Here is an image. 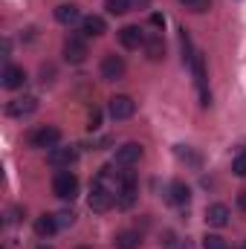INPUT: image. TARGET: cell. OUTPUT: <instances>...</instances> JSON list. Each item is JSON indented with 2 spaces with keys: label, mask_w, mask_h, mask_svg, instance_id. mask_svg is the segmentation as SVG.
I'll use <instances>...</instances> for the list:
<instances>
[{
  "label": "cell",
  "mask_w": 246,
  "mask_h": 249,
  "mask_svg": "<svg viewBox=\"0 0 246 249\" xmlns=\"http://www.w3.org/2000/svg\"><path fill=\"white\" fill-rule=\"evenodd\" d=\"M53 191H55V197H61V200H72V197L78 194V177L70 174V171H58L55 180H53Z\"/></svg>",
  "instance_id": "cell-1"
},
{
  "label": "cell",
  "mask_w": 246,
  "mask_h": 249,
  "mask_svg": "<svg viewBox=\"0 0 246 249\" xmlns=\"http://www.w3.org/2000/svg\"><path fill=\"white\" fill-rule=\"evenodd\" d=\"M58 139H61V130L53 127V124H44V127H38V130L29 133V145L32 148H55Z\"/></svg>",
  "instance_id": "cell-2"
},
{
  "label": "cell",
  "mask_w": 246,
  "mask_h": 249,
  "mask_svg": "<svg viewBox=\"0 0 246 249\" xmlns=\"http://www.w3.org/2000/svg\"><path fill=\"white\" fill-rule=\"evenodd\" d=\"M113 203H116V194H113L110 188L93 183V191H90V209H93V212H99V214H102V212H110Z\"/></svg>",
  "instance_id": "cell-3"
},
{
  "label": "cell",
  "mask_w": 246,
  "mask_h": 249,
  "mask_svg": "<svg viewBox=\"0 0 246 249\" xmlns=\"http://www.w3.org/2000/svg\"><path fill=\"white\" fill-rule=\"evenodd\" d=\"M139 160H142V145L139 142H124L122 148H116V165L127 168V165H136Z\"/></svg>",
  "instance_id": "cell-4"
},
{
  "label": "cell",
  "mask_w": 246,
  "mask_h": 249,
  "mask_svg": "<svg viewBox=\"0 0 246 249\" xmlns=\"http://www.w3.org/2000/svg\"><path fill=\"white\" fill-rule=\"evenodd\" d=\"M136 113V102L130 96H113L110 99V116L113 119H130Z\"/></svg>",
  "instance_id": "cell-5"
},
{
  "label": "cell",
  "mask_w": 246,
  "mask_h": 249,
  "mask_svg": "<svg viewBox=\"0 0 246 249\" xmlns=\"http://www.w3.org/2000/svg\"><path fill=\"white\" fill-rule=\"evenodd\" d=\"M64 58L70 64H81L87 58V44L78 38V35H72V38H67V44H64Z\"/></svg>",
  "instance_id": "cell-6"
},
{
  "label": "cell",
  "mask_w": 246,
  "mask_h": 249,
  "mask_svg": "<svg viewBox=\"0 0 246 249\" xmlns=\"http://www.w3.org/2000/svg\"><path fill=\"white\" fill-rule=\"evenodd\" d=\"M119 44L124 50H139V47H145V32L139 26H122L119 29Z\"/></svg>",
  "instance_id": "cell-7"
},
{
  "label": "cell",
  "mask_w": 246,
  "mask_h": 249,
  "mask_svg": "<svg viewBox=\"0 0 246 249\" xmlns=\"http://www.w3.org/2000/svg\"><path fill=\"white\" fill-rule=\"evenodd\" d=\"M75 157H78V151H75V148H50L47 162H50V165H55V168H70V165L75 162Z\"/></svg>",
  "instance_id": "cell-8"
},
{
  "label": "cell",
  "mask_w": 246,
  "mask_h": 249,
  "mask_svg": "<svg viewBox=\"0 0 246 249\" xmlns=\"http://www.w3.org/2000/svg\"><path fill=\"white\" fill-rule=\"evenodd\" d=\"M35 107H38L35 96H23V99H15V102H9V105H6V113L18 119V116H29V113H35Z\"/></svg>",
  "instance_id": "cell-9"
},
{
  "label": "cell",
  "mask_w": 246,
  "mask_h": 249,
  "mask_svg": "<svg viewBox=\"0 0 246 249\" xmlns=\"http://www.w3.org/2000/svg\"><path fill=\"white\" fill-rule=\"evenodd\" d=\"M124 75V61L119 55H105V61H102V78H107V81H116V78H122Z\"/></svg>",
  "instance_id": "cell-10"
},
{
  "label": "cell",
  "mask_w": 246,
  "mask_h": 249,
  "mask_svg": "<svg viewBox=\"0 0 246 249\" xmlns=\"http://www.w3.org/2000/svg\"><path fill=\"white\" fill-rule=\"evenodd\" d=\"M23 81H26V72H23V67H15V64H9V67L3 70V87H6V90H18V87H23Z\"/></svg>",
  "instance_id": "cell-11"
},
{
  "label": "cell",
  "mask_w": 246,
  "mask_h": 249,
  "mask_svg": "<svg viewBox=\"0 0 246 249\" xmlns=\"http://www.w3.org/2000/svg\"><path fill=\"white\" fill-rule=\"evenodd\" d=\"M145 55L151 61H162L165 58V41H162V35H148L145 38Z\"/></svg>",
  "instance_id": "cell-12"
},
{
  "label": "cell",
  "mask_w": 246,
  "mask_h": 249,
  "mask_svg": "<svg viewBox=\"0 0 246 249\" xmlns=\"http://www.w3.org/2000/svg\"><path fill=\"white\" fill-rule=\"evenodd\" d=\"M206 223H209V226H217V229L226 226V223H229V209H226L223 203L209 206V209H206Z\"/></svg>",
  "instance_id": "cell-13"
},
{
  "label": "cell",
  "mask_w": 246,
  "mask_h": 249,
  "mask_svg": "<svg viewBox=\"0 0 246 249\" xmlns=\"http://www.w3.org/2000/svg\"><path fill=\"white\" fill-rule=\"evenodd\" d=\"M81 29H84V35H90V38H102V35L107 32V23H105V18L90 15V18L81 20Z\"/></svg>",
  "instance_id": "cell-14"
},
{
  "label": "cell",
  "mask_w": 246,
  "mask_h": 249,
  "mask_svg": "<svg viewBox=\"0 0 246 249\" xmlns=\"http://www.w3.org/2000/svg\"><path fill=\"white\" fill-rule=\"evenodd\" d=\"M188 197H191V188L185 186L183 180H174V183L168 186V203H174V206H185Z\"/></svg>",
  "instance_id": "cell-15"
},
{
  "label": "cell",
  "mask_w": 246,
  "mask_h": 249,
  "mask_svg": "<svg viewBox=\"0 0 246 249\" xmlns=\"http://www.w3.org/2000/svg\"><path fill=\"white\" fill-rule=\"evenodd\" d=\"M61 226H58V220H55V214H41L38 220H35V232H38V238H50V235H55Z\"/></svg>",
  "instance_id": "cell-16"
},
{
  "label": "cell",
  "mask_w": 246,
  "mask_h": 249,
  "mask_svg": "<svg viewBox=\"0 0 246 249\" xmlns=\"http://www.w3.org/2000/svg\"><path fill=\"white\" fill-rule=\"evenodd\" d=\"M78 18H81V12H78L75 3H61V6H55V20H58V23H67V26H70V23H75Z\"/></svg>",
  "instance_id": "cell-17"
},
{
  "label": "cell",
  "mask_w": 246,
  "mask_h": 249,
  "mask_svg": "<svg viewBox=\"0 0 246 249\" xmlns=\"http://www.w3.org/2000/svg\"><path fill=\"white\" fill-rule=\"evenodd\" d=\"M139 244H142L139 232H119L116 235V247L119 249H139Z\"/></svg>",
  "instance_id": "cell-18"
},
{
  "label": "cell",
  "mask_w": 246,
  "mask_h": 249,
  "mask_svg": "<svg viewBox=\"0 0 246 249\" xmlns=\"http://www.w3.org/2000/svg\"><path fill=\"white\" fill-rule=\"evenodd\" d=\"M105 9L110 15H124L130 9V0H105Z\"/></svg>",
  "instance_id": "cell-19"
},
{
  "label": "cell",
  "mask_w": 246,
  "mask_h": 249,
  "mask_svg": "<svg viewBox=\"0 0 246 249\" xmlns=\"http://www.w3.org/2000/svg\"><path fill=\"white\" fill-rule=\"evenodd\" d=\"M180 44H183V61H191L194 53H191V38H188V29H180Z\"/></svg>",
  "instance_id": "cell-20"
},
{
  "label": "cell",
  "mask_w": 246,
  "mask_h": 249,
  "mask_svg": "<svg viewBox=\"0 0 246 249\" xmlns=\"http://www.w3.org/2000/svg\"><path fill=\"white\" fill-rule=\"evenodd\" d=\"M232 171L238 174V177H246V148L235 157V162H232Z\"/></svg>",
  "instance_id": "cell-21"
},
{
  "label": "cell",
  "mask_w": 246,
  "mask_h": 249,
  "mask_svg": "<svg viewBox=\"0 0 246 249\" xmlns=\"http://www.w3.org/2000/svg\"><path fill=\"white\" fill-rule=\"evenodd\" d=\"M203 249H226V244H223V238H217V235H206V238H203Z\"/></svg>",
  "instance_id": "cell-22"
},
{
  "label": "cell",
  "mask_w": 246,
  "mask_h": 249,
  "mask_svg": "<svg viewBox=\"0 0 246 249\" xmlns=\"http://www.w3.org/2000/svg\"><path fill=\"white\" fill-rule=\"evenodd\" d=\"M55 220H58V226H72V223H75V214H72V212H58V214H55Z\"/></svg>",
  "instance_id": "cell-23"
},
{
  "label": "cell",
  "mask_w": 246,
  "mask_h": 249,
  "mask_svg": "<svg viewBox=\"0 0 246 249\" xmlns=\"http://www.w3.org/2000/svg\"><path fill=\"white\" fill-rule=\"evenodd\" d=\"M209 6H211V0H191V3H188V9H191V12H197V15L209 12Z\"/></svg>",
  "instance_id": "cell-24"
},
{
  "label": "cell",
  "mask_w": 246,
  "mask_h": 249,
  "mask_svg": "<svg viewBox=\"0 0 246 249\" xmlns=\"http://www.w3.org/2000/svg\"><path fill=\"white\" fill-rule=\"evenodd\" d=\"M99 122H102V113L93 107V110H90V124H87V127H90V130H96V127H99Z\"/></svg>",
  "instance_id": "cell-25"
},
{
  "label": "cell",
  "mask_w": 246,
  "mask_h": 249,
  "mask_svg": "<svg viewBox=\"0 0 246 249\" xmlns=\"http://www.w3.org/2000/svg\"><path fill=\"white\" fill-rule=\"evenodd\" d=\"M151 23H154V26H162V23H165V18H162V15H151Z\"/></svg>",
  "instance_id": "cell-26"
},
{
  "label": "cell",
  "mask_w": 246,
  "mask_h": 249,
  "mask_svg": "<svg viewBox=\"0 0 246 249\" xmlns=\"http://www.w3.org/2000/svg\"><path fill=\"white\" fill-rule=\"evenodd\" d=\"M238 206L246 212V191H241V194H238Z\"/></svg>",
  "instance_id": "cell-27"
},
{
  "label": "cell",
  "mask_w": 246,
  "mask_h": 249,
  "mask_svg": "<svg viewBox=\"0 0 246 249\" xmlns=\"http://www.w3.org/2000/svg\"><path fill=\"white\" fill-rule=\"evenodd\" d=\"M183 3H185V6H188V3H191V0H183Z\"/></svg>",
  "instance_id": "cell-28"
},
{
  "label": "cell",
  "mask_w": 246,
  "mask_h": 249,
  "mask_svg": "<svg viewBox=\"0 0 246 249\" xmlns=\"http://www.w3.org/2000/svg\"><path fill=\"white\" fill-rule=\"evenodd\" d=\"M41 249H53V247H41Z\"/></svg>",
  "instance_id": "cell-29"
},
{
  "label": "cell",
  "mask_w": 246,
  "mask_h": 249,
  "mask_svg": "<svg viewBox=\"0 0 246 249\" xmlns=\"http://www.w3.org/2000/svg\"><path fill=\"white\" fill-rule=\"evenodd\" d=\"M78 249H90V247H78Z\"/></svg>",
  "instance_id": "cell-30"
},
{
  "label": "cell",
  "mask_w": 246,
  "mask_h": 249,
  "mask_svg": "<svg viewBox=\"0 0 246 249\" xmlns=\"http://www.w3.org/2000/svg\"><path fill=\"white\" fill-rule=\"evenodd\" d=\"M244 249H246V244H244Z\"/></svg>",
  "instance_id": "cell-31"
}]
</instances>
